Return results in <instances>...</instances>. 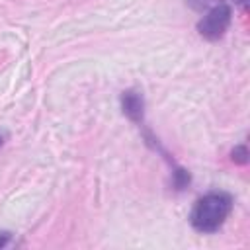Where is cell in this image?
I'll return each instance as SVG.
<instances>
[{
  "label": "cell",
  "instance_id": "obj_1",
  "mask_svg": "<svg viewBox=\"0 0 250 250\" xmlns=\"http://www.w3.org/2000/svg\"><path fill=\"white\" fill-rule=\"evenodd\" d=\"M232 211V197L227 191H209L199 197L189 213V223L199 232L219 230Z\"/></svg>",
  "mask_w": 250,
  "mask_h": 250
},
{
  "label": "cell",
  "instance_id": "obj_2",
  "mask_svg": "<svg viewBox=\"0 0 250 250\" xmlns=\"http://www.w3.org/2000/svg\"><path fill=\"white\" fill-rule=\"evenodd\" d=\"M232 20V10L229 4L219 2L213 8H209L205 12V16L197 21V31L203 39L207 41H217L225 35V31L229 29Z\"/></svg>",
  "mask_w": 250,
  "mask_h": 250
},
{
  "label": "cell",
  "instance_id": "obj_3",
  "mask_svg": "<svg viewBox=\"0 0 250 250\" xmlns=\"http://www.w3.org/2000/svg\"><path fill=\"white\" fill-rule=\"evenodd\" d=\"M121 107L123 113L133 121V123H143V109H145V100L137 90H125L121 94Z\"/></svg>",
  "mask_w": 250,
  "mask_h": 250
},
{
  "label": "cell",
  "instance_id": "obj_4",
  "mask_svg": "<svg viewBox=\"0 0 250 250\" xmlns=\"http://www.w3.org/2000/svg\"><path fill=\"white\" fill-rule=\"evenodd\" d=\"M230 160H232L234 164H246V162H248V148H246L244 145L234 146L232 152H230Z\"/></svg>",
  "mask_w": 250,
  "mask_h": 250
},
{
  "label": "cell",
  "instance_id": "obj_5",
  "mask_svg": "<svg viewBox=\"0 0 250 250\" xmlns=\"http://www.w3.org/2000/svg\"><path fill=\"white\" fill-rule=\"evenodd\" d=\"M221 0H186V4L191 8V10H197V12H207L209 8H213L215 4H219Z\"/></svg>",
  "mask_w": 250,
  "mask_h": 250
},
{
  "label": "cell",
  "instance_id": "obj_6",
  "mask_svg": "<svg viewBox=\"0 0 250 250\" xmlns=\"http://www.w3.org/2000/svg\"><path fill=\"white\" fill-rule=\"evenodd\" d=\"M10 240V232H0V246H4Z\"/></svg>",
  "mask_w": 250,
  "mask_h": 250
},
{
  "label": "cell",
  "instance_id": "obj_7",
  "mask_svg": "<svg viewBox=\"0 0 250 250\" xmlns=\"http://www.w3.org/2000/svg\"><path fill=\"white\" fill-rule=\"evenodd\" d=\"M4 141H6V135H4V133H0V146L4 145Z\"/></svg>",
  "mask_w": 250,
  "mask_h": 250
},
{
  "label": "cell",
  "instance_id": "obj_8",
  "mask_svg": "<svg viewBox=\"0 0 250 250\" xmlns=\"http://www.w3.org/2000/svg\"><path fill=\"white\" fill-rule=\"evenodd\" d=\"M234 2H238V4H242V6H246V0H234Z\"/></svg>",
  "mask_w": 250,
  "mask_h": 250
}]
</instances>
